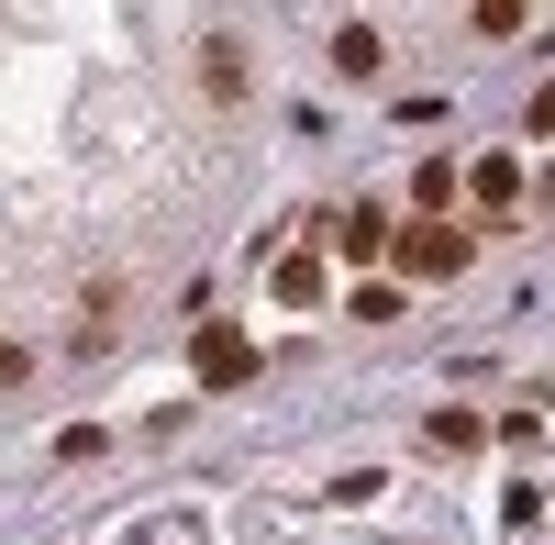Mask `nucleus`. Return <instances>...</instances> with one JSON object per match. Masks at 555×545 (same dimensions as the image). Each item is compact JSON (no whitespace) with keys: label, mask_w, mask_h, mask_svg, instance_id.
<instances>
[{"label":"nucleus","mask_w":555,"mask_h":545,"mask_svg":"<svg viewBox=\"0 0 555 545\" xmlns=\"http://www.w3.org/2000/svg\"><path fill=\"white\" fill-rule=\"evenodd\" d=\"M400 267H411V279H455V267H467V235H444V223H411V235H400Z\"/></svg>","instance_id":"obj_2"},{"label":"nucleus","mask_w":555,"mask_h":545,"mask_svg":"<svg viewBox=\"0 0 555 545\" xmlns=\"http://www.w3.org/2000/svg\"><path fill=\"white\" fill-rule=\"evenodd\" d=\"M201 89H211V101H245V89H256V56H245L234 34H211V45H201Z\"/></svg>","instance_id":"obj_3"},{"label":"nucleus","mask_w":555,"mask_h":545,"mask_svg":"<svg viewBox=\"0 0 555 545\" xmlns=\"http://www.w3.org/2000/svg\"><path fill=\"white\" fill-rule=\"evenodd\" d=\"M533 134H555V89H533Z\"/></svg>","instance_id":"obj_8"},{"label":"nucleus","mask_w":555,"mask_h":545,"mask_svg":"<svg viewBox=\"0 0 555 545\" xmlns=\"http://www.w3.org/2000/svg\"><path fill=\"white\" fill-rule=\"evenodd\" d=\"M334 67L345 78H378V23H334Z\"/></svg>","instance_id":"obj_5"},{"label":"nucleus","mask_w":555,"mask_h":545,"mask_svg":"<svg viewBox=\"0 0 555 545\" xmlns=\"http://www.w3.org/2000/svg\"><path fill=\"white\" fill-rule=\"evenodd\" d=\"M467 190H478V212H512V201H522V167H512V156H478Z\"/></svg>","instance_id":"obj_4"},{"label":"nucleus","mask_w":555,"mask_h":545,"mask_svg":"<svg viewBox=\"0 0 555 545\" xmlns=\"http://www.w3.org/2000/svg\"><path fill=\"white\" fill-rule=\"evenodd\" d=\"M544 201H555V167H544Z\"/></svg>","instance_id":"obj_9"},{"label":"nucleus","mask_w":555,"mask_h":545,"mask_svg":"<svg viewBox=\"0 0 555 545\" xmlns=\"http://www.w3.org/2000/svg\"><path fill=\"white\" fill-rule=\"evenodd\" d=\"M190 368H201V390H245V379H256V345H245L234 324H211V334L190 345Z\"/></svg>","instance_id":"obj_1"},{"label":"nucleus","mask_w":555,"mask_h":545,"mask_svg":"<svg viewBox=\"0 0 555 545\" xmlns=\"http://www.w3.org/2000/svg\"><path fill=\"white\" fill-rule=\"evenodd\" d=\"M23 379H34V345H23V334H0V390H23Z\"/></svg>","instance_id":"obj_7"},{"label":"nucleus","mask_w":555,"mask_h":545,"mask_svg":"<svg viewBox=\"0 0 555 545\" xmlns=\"http://www.w3.org/2000/svg\"><path fill=\"white\" fill-rule=\"evenodd\" d=\"M278 301L311 312V301H322V256H289V267H278Z\"/></svg>","instance_id":"obj_6"}]
</instances>
